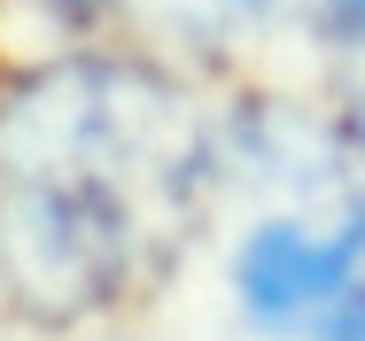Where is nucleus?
I'll return each instance as SVG.
<instances>
[{
    "label": "nucleus",
    "mask_w": 365,
    "mask_h": 341,
    "mask_svg": "<svg viewBox=\"0 0 365 341\" xmlns=\"http://www.w3.org/2000/svg\"><path fill=\"white\" fill-rule=\"evenodd\" d=\"M225 147L148 63L78 55L0 93V295L78 326L148 295L210 209Z\"/></svg>",
    "instance_id": "nucleus-1"
},
{
    "label": "nucleus",
    "mask_w": 365,
    "mask_h": 341,
    "mask_svg": "<svg viewBox=\"0 0 365 341\" xmlns=\"http://www.w3.org/2000/svg\"><path fill=\"white\" fill-rule=\"evenodd\" d=\"M233 303L264 341H365V179H327L311 209H264L233 248Z\"/></svg>",
    "instance_id": "nucleus-2"
},
{
    "label": "nucleus",
    "mask_w": 365,
    "mask_h": 341,
    "mask_svg": "<svg viewBox=\"0 0 365 341\" xmlns=\"http://www.w3.org/2000/svg\"><path fill=\"white\" fill-rule=\"evenodd\" d=\"M319 47L334 85V140L365 179V0H319Z\"/></svg>",
    "instance_id": "nucleus-3"
},
{
    "label": "nucleus",
    "mask_w": 365,
    "mask_h": 341,
    "mask_svg": "<svg viewBox=\"0 0 365 341\" xmlns=\"http://www.w3.org/2000/svg\"><path fill=\"white\" fill-rule=\"evenodd\" d=\"M125 23H148L163 39H187V47H225L257 23H272L288 0H109Z\"/></svg>",
    "instance_id": "nucleus-4"
}]
</instances>
